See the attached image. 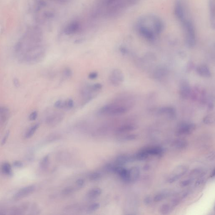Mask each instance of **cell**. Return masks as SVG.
Returning <instances> with one entry per match:
<instances>
[{"mask_svg": "<svg viewBox=\"0 0 215 215\" xmlns=\"http://www.w3.org/2000/svg\"><path fill=\"white\" fill-rule=\"evenodd\" d=\"M98 77V74L97 72H91L88 75V78L91 80H94L96 79Z\"/></svg>", "mask_w": 215, "mask_h": 215, "instance_id": "obj_39", "label": "cell"}, {"mask_svg": "<svg viewBox=\"0 0 215 215\" xmlns=\"http://www.w3.org/2000/svg\"><path fill=\"white\" fill-rule=\"evenodd\" d=\"M166 196L167 194L166 193L162 192L157 194L154 197V201L157 202V203L161 201L162 200L164 199Z\"/></svg>", "mask_w": 215, "mask_h": 215, "instance_id": "obj_32", "label": "cell"}, {"mask_svg": "<svg viewBox=\"0 0 215 215\" xmlns=\"http://www.w3.org/2000/svg\"><path fill=\"white\" fill-rule=\"evenodd\" d=\"M14 52L18 62L22 64L32 65L42 62L46 50L40 27L37 25L28 27L16 43Z\"/></svg>", "mask_w": 215, "mask_h": 215, "instance_id": "obj_1", "label": "cell"}, {"mask_svg": "<svg viewBox=\"0 0 215 215\" xmlns=\"http://www.w3.org/2000/svg\"><path fill=\"white\" fill-rule=\"evenodd\" d=\"M187 9L184 2L181 0H177L175 3V14L177 19L180 23H182L188 18Z\"/></svg>", "mask_w": 215, "mask_h": 215, "instance_id": "obj_6", "label": "cell"}, {"mask_svg": "<svg viewBox=\"0 0 215 215\" xmlns=\"http://www.w3.org/2000/svg\"><path fill=\"white\" fill-rule=\"evenodd\" d=\"M136 129V127L133 125L127 124L123 125L119 127L116 129V132L117 133H125L126 132L132 131Z\"/></svg>", "mask_w": 215, "mask_h": 215, "instance_id": "obj_19", "label": "cell"}, {"mask_svg": "<svg viewBox=\"0 0 215 215\" xmlns=\"http://www.w3.org/2000/svg\"><path fill=\"white\" fill-rule=\"evenodd\" d=\"M214 210H215V207H214Z\"/></svg>", "mask_w": 215, "mask_h": 215, "instance_id": "obj_50", "label": "cell"}, {"mask_svg": "<svg viewBox=\"0 0 215 215\" xmlns=\"http://www.w3.org/2000/svg\"><path fill=\"white\" fill-rule=\"evenodd\" d=\"M36 189L35 185H29L22 188L14 194L13 197L15 201L21 200L31 194L35 191Z\"/></svg>", "mask_w": 215, "mask_h": 215, "instance_id": "obj_9", "label": "cell"}, {"mask_svg": "<svg viewBox=\"0 0 215 215\" xmlns=\"http://www.w3.org/2000/svg\"><path fill=\"white\" fill-rule=\"evenodd\" d=\"M148 156H149V155H148V154L146 153L144 149H143L141 150L140 151L136 154L135 158L137 160H139V161H144V160H145V159H147Z\"/></svg>", "mask_w": 215, "mask_h": 215, "instance_id": "obj_27", "label": "cell"}, {"mask_svg": "<svg viewBox=\"0 0 215 215\" xmlns=\"http://www.w3.org/2000/svg\"><path fill=\"white\" fill-rule=\"evenodd\" d=\"M112 103L104 105L99 110V114L101 115L120 116L125 114L129 110L131 105L128 103Z\"/></svg>", "mask_w": 215, "mask_h": 215, "instance_id": "obj_3", "label": "cell"}, {"mask_svg": "<svg viewBox=\"0 0 215 215\" xmlns=\"http://www.w3.org/2000/svg\"><path fill=\"white\" fill-rule=\"evenodd\" d=\"M139 33L148 40L153 41L164 29V23L158 17L148 16L141 18L137 24Z\"/></svg>", "mask_w": 215, "mask_h": 215, "instance_id": "obj_2", "label": "cell"}, {"mask_svg": "<svg viewBox=\"0 0 215 215\" xmlns=\"http://www.w3.org/2000/svg\"><path fill=\"white\" fill-rule=\"evenodd\" d=\"M211 177H215V168H214V170H213V172H212V174H211Z\"/></svg>", "mask_w": 215, "mask_h": 215, "instance_id": "obj_48", "label": "cell"}, {"mask_svg": "<svg viewBox=\"0 0 215 215\" xmlns=\"http://www.w3.org/2000/svg\"><path fill=\"white\" fill-rule=\"evenodd\" d=\"M100 206V204L98 203L92 204L88 207V211H90V212H93V211H96V210L99 209Z\"/></svg>", "mask_w": 215, "mask_h": 215, "instance_id": "obj_35", "label": "cell"}, {"mask_svg": "<svg viewBox=\"0 0 215 215\" xmlns=\"http://www.w3.org/2000/svg\"><path fill=\"white\" fill-rule=\"evenodd\" d=\"M158 113L161 114L165 115L171 119H174L176 116V110L171 106H165L160 108L158 110Z\"/></svg>", "mask_w": 215, "mask_h": 215, "instance_id": "obj_13", "label": "cell"}, {"mask_svg": "<svg viewBox=\"0 0 215 215\" xmlns=\"http://www.w3.org/2000/svg\"><path fill=\"white\" fill-rule=\"evenodd\" d=\"M9 131H8L7 132H6V134H5V135L4 138H3V139L2 140V145H4L5 143V142H6V140H7V138H8V137H9Z\"/></svg>", "mask_w": 215, "mask_h": 215, "instance_id": "obj_43", "label": "cell"}, {"mask_svg": "<svg viewBox=\"0 0 215 215\" xmlns=\"http://www.w3.org/2000/svg\"><path fill=\"white\" fill-rule=\"evenodd\" d=\"M196 72L199 75L203 77L209 78L212 76L210 68L205 64H202L197 66Z\"/></svg>", "mask_w": 215, "mask_h": 215, "instance_id": "obj_15", "label": "cell"}, {"mask_svg": "<svg viewBox=\"0 0 215 215\" xmlns=\"http://www.w3.org/2000/svg\"><path fill=\"white\" fill-rule=\"evenodd\" d=\"M74 101L72 99L59 100L54 103L55 107L57 109H71L74 107Z\"/></svg>", "mask_w": 215, "mask_h": 215, "instance_id": "obj_12", "label": "cell"}, {"mask_svg": "<svg viewBox=\"0 0 215 215\" xmlns=\"http://www.w3.org/2000/svg\"><path fill=\"white\" fill-rule=\"evenodd\" d=\"M102 193V190L100 188L92 189L87 194V197L90 199H94L99 197Z\"/></svg>", "mask_w": 215, "mask_h": 215, "instance_id": "obj_22", "label": "cell"}, {"mask_svg": "<svg viewBox=\"0 0 215 215\" xmlns=\"http://www.w3.org/2000/svg\"><path fill=\"white\" fill-rule=\"evenodd\" d=\"M195 125L193 123H184L180 125L177 130L179 135H188L191 134L194 130Z\"/></svg>", "mask_w": 215, "mask_h": 215, "instance_id": "obj_10", "label": "cell"}, {"mask_svg": "<svg viewBox=\"0 0 215 215\" xmlns=\"http://www.w3.org/2000/svg\"><path fill=\"white\" fill-rule=\"evenodd\" d=\"M187 170L188 169L185 167L181 166L178 168L177 171L175 172V175L168 178V182L169 183H172L175 182V181L179 179L181 177L183 176L187 172Z\"/></svg>", "mask_w": 215, "mask_h": 215, "instance_id": "obj_16", "label": "cell"}, {"mask_svg": "<svg viewBox=\"0 0 215 215\" xmlns=\"http://www.w3.org/2000/svg\"><path fill=\"white\" fill-rule=\"evenodd\" d=\"M137 137V135H135V134H129V135H126V136L124 137L123 140L125 141L133 140L136 139Z\"/></svg>", "mask_w": 215, "mask_h": 215, "instance_id": "obj_38", "label": "cell"}, {"mask_svg": "<svg viewBox=\"0 0 215 215\" xmlns=\"http://www.w3.org/2000/svg\"><path fill=\"white\" fill-rule=\"evenodd\" d=\"M179 94L181 97L183 99H188L190 96L191 90L190 84L187 81H181L180 84Z\"/></svg>", "mask_w": 215, "mask_h": 215, "instance_id": "obj_11", "label": "cell"}, {"mask_svg": "<svg viewBox=\"0 0 215 215\" xmlns=\"http://www.w3.org/2000/svg\"><path fill=\"white\" fill-rule=\"evenodd\" d=\"M144 202L146 204H150L151 202V197L148 196V197H145L144 200Z\"/></svg>", "mask_w": 215, "mask_h": 215, "instance_id": "obj_45", "label": "cell"}, {"mask_svg": "<svg viewBox=\"0 0 215 215\" xmlns=\"http://www.w3.org/2000/svg\"><path fill=\"white\" fill-rule=\"evenodd\" d=\"M140 170L138 167H131L129 170V182H132L136 181L138 179L140 176Z\"/></svg>", "mask_w": 215, "mask_h": 215, "instance_id": "obj_17", "label": "cell"}, {"mask_svg": "<svg viewBox=\"0 0 215 215\" xmlns=\"http://www.w3.org/2000/svg\"><path fill=\"white\" fill-rule=\"evenodd\" d=\"M210 23H211V27L215 30V18L210 19Z\"/></svg>", "mask_w": 215, "mask_h": 215, "instance_id": "obj_46", "label": "cell"}, {"mask_svg": "<svg viewBox=\"0 0 215 215\" xmlns=\"http://www.w3.org/2000/svg\"><path fill=\"white\" fill-rule=\"evenodd\" d=\"M76 184L77 186L79 187V188H81L84 186V184H85V181L82 179H79L77 180L76 182Z\"/></svg>", "mask_w": 215, "mask_h": 215, "instance_id": "obj_40", "label": "cell"}, {"mask_svg": "<svg viewBox=\"0 0 215 215\" xmlns=\"http://www.w3.org/2000/svg\"><path fill=\"white\" fill-rule=\"evenodd\" d=\"M167 70L164 68L159 67L156 69L153 74L154 78L155 79H161L165 77L167 74Z\"/></svg>", "mask_w": 215, "mask_h": 215, "instance_id": "obj_20", "label": "cell"}, {"mask_svg": "<svg viewBox=\"0 0 215 215\" xmlns=\"http://www.w3.org/2000/svg\"><path fill=\"white\" fill-rule=\"evenodd\" d=\"M171 207L168 204L162 205L159 208V212L162 214H167L171 211Z\"/></svg>", "mask_w": 215, "mask_h": 215, "instance_id": "obj_29", "label": "cell"}, {"mask_svg": "<svg viewBox=\"0 0 215 215\" xmlns=\"http://www.w3.org/2000/svg\"><path fill=\"white\" fill-rule=\"evenodd\" d=\"M1 170L4 175L11 176L12 175V166L8 163H5L1 166Z\"/></svg>", "mask_w": 215, "mask_h": 215, "instance_id": "obj_23", "label": "cell"}, {"mask_svg": "<svg viewBox=\"0 0 215 215\" xmlns=\"http://www.w3.org/2000/svg\"><path fill=\"white\" fill-rule=\"evenodd\" d=\"M75 190V188L72 187H68L65 188L62 191L63 195H68L72 194Z\"/></svg>", "mask_w": 215, "mask_h": 215, "instance_id": "obj_33", "label": "cell"}, {"mask_svg": "<svg viewBox=\"0 0 215 215\" xmlns=\"http://www.w3.org/2000/svg\"><path fill=\"white\" fill-rule=\"evenodd\" d=\"M73 75L72 69L66 67L64 68L62 71V76L64 79H68L70 78Z\"/></svg>", "mask_w": 215, "mask_h": 215, "instance_id": "obj_30", "label": "cell"}, {"mask_svg": "<svg viewBox=\"0 0 215 215\" xmlns=\"http://www.w3.org/2000/svg\"><path fill=\"white\" fill-rule=\"evenodd\" d=\"M101 177V175L99 172H94L91 173L89 175V179L90 180L92 181H95L98 180Z\"/></svg>", "mask_w": 215, "mask_h": 215, "instance_id": "obj_34", "label": "cell"}, {"mask_svg": "<svg viewBox=\"0 0 215 215\" xmlns=\"http://www.w3.org/2000/svg\"><path fill=\"white\" fill-rule=\"evenodd\" d=\"M102 88L101 84L96 83L84 86L80 90V106H84L95 98Z\"/></svg>", "mask_w": 215, "mask_h": 215, "instance_id": "obj_4", "label": "cell"}, {"mask_svg": "<svg viewBox=\"0 0 215 215\" xmlns=\"http://www.w3.org/2000/svg\"><path fill=\"white\" fill-rule=\"evenodd\" d=\"M181 24L184 30L186 45L189 48H193L196 42V30L193 23L190 19L187 18Z\"/></svg>", "mask_w": 215, "mask_h": 215, "instance_id": "obj_5", "label": "cell"}, {"mask_svg": "<svg viewBox=\"0 0 215 215\" xmlns=\"http://www.w3.org/2000/svg\"><path fill=\"white\" fill-rule=\"evenodd\" d=\"M191 182V180L190 179L185 180L183 181H181L180 183V185L181 187H186V186H188L189 184H190Z\"/></svg>", "mask_w": 215, "mask_h": 215, "instance_id": "obj_41", "label": "cell"}, {"mask_svg": "<svg viewBox=\"0 0 215 215\" xmlns=\"http://www.w3.org/2000/svg\"><path fill=\"white\" fill-rule=\"evenodd\" d=\"M38 116V112L37 111H34L31 112L29 116V119L30 121H33L36 120Z\"/></svg>", "mask_w": 215, "mask_h": 215, "instance_id": "obj_37", "label": "cell"}, {"mask_svg": "<svg viewBox=\"0 0 215 215\" xmlns=\"http://www.w3.org/2000/svg\"><path fill=\"white\" fill-rule=\"evenodd\" d=\"M13 84L14 86H15L16 88L19 87L20 86V83H19V80H18V79L16 78H15L13 79Z\"/></svg>", "mask_w": 215, "mask_h": 215, "instance_id": "obj_44", "label": "cell"}, {"mask_svg": "<svg viewBox=\"0 0 215 215\" xmlns=\"http://www.w3.org/2000/svg\"><path fill=\"white\" fill-rule=\"evenodd\" d=\"M49 165V155H46L42 159L40 163V167L43 170L48 168Z\"/></svg>", "mask_w": 215, "mask_h": 215, "instance_id": "obj_28", "label": "cell"}, {"mask_svg": "<svg viewBox=\"0 0 215 215\" xmlns=\"http://www.w3.org/2000/svg\"><path fill=\"white\" fill-rule=\"evenodd\" d=\"M39 127V124H35L34 125L31 126L25 134V138L27 139L31 138L35 134L37 129H38Z\"/></svg>", "mask_w": 215, "mask_h": 215, "instance_id": "obj_24", "label": "cell"}, {"mask_svg": "<svg viewBox=\"0 0 215 215\" xmlns=\"http://www.w3.org/2000/svg\"><path fill=\"white\" fill-rule=\"evenodd\" d=\"M148 155H155V156H159L163 154V149L161 147H152L144 149Z\"/></svg>", "mask_w": 215, "mask_h": 215, "instance_id": "obj_18", "label": "cell"}, {"mask_svg": "<svg viewBox=\"0 0 215 215\" xmlns=\"http://www.w3.org/2000/svg\"><path fill=\"white\" fill-rule=\"evenodd\" d=\"M10 116V111L6 106H1L0 108V124L1 126L4 125Z\"/></svg>", "mask_w": 215, "mask_h": 215, "instance_id": "obj_14", "label": "cell"}, {"mask_svg": "<svg viewBox=\"0 0 215 215\" xmlns=\"http://www.w3.org/2000/svg\"><path fill=\"white\" fill-rule=\"evenodd\" d=\"M202 182V180L201 179H200L198 180L197 181H196V183H195V185L196 186H198L200 185V184H201Z\"/></svg>", "mask_w": 215, "mask_h": 215, "instance_id": "obj_47", "label": "cell"}, {"mask_svg": "<svg viewBox=\"0 0 215 215\" xmlns=\"http://www.w3.org/2000/svg\"><path fill=\"white\" fill-rule=\"evenodd\" d=\"M131 160V158L128 155H122L118 156L116 159V163L118 165H124L127 164Z\"/></svg>", "mask_w": 215, "mask_h": 215, "instance_id": "obj_21", "label": "cell"}, {"mask_svg": "<svg viewBox=\"0 0 215 215\" xmlns=\"http://www.w3.org/2000/svg\"><path fill=\"white\" fill-rule=\"evenodd\" d=\"M213 107H214V105H213V104H212V103L209 104V108H210V109H212V108H213Z\"/></svg>", "mask_w": 215, "mask_h": 215, "instance_id": "obj_49", "label": "cell"}, {"mask_svg": "<svg viewBox=\"0 0 215 215\" xmlns=\"http://www.w3.org/2000/svg\"><path fill=\"white\" fill-rule=\"evenodd\" d=\"M203 121L204 123L206 125H211L214 123V119L213 118L210 116H207L205 117Z\"/></svg>", "mask_w": 215, "mask_h": 215, "instance_id": "obj_36", "label": "cell"}, {"mask_svg": "<svg viewBox=\"0 0 215 215\" xmlns=\"http://www.w3.org/2000/svg\"><path fill=\"white\" fill-rule=\"evenodd\" d=\"M173 145L176 148L182 149L186 148L188 146V143L185 140H177L173 142Z\"/></svg>", "mask_w": 215, "mask_h": 215, "instance_id": "obj_25", "label": "cell"}, {"mask_svg": "<svg viewBox=\"0 0 215 215\" xmlns=\"http://www.w3.org/2000/svg\"><path fill=\"white\" fill-rule=\"evenodd\" d=\"M13 166L15 167L21 168L23 166V164L21 161H16L14 162Z\"/></svg>", "mask_w": 215, "mask_h": 215, "instance_id": "obj_42", "label": "cell"}, {"mask_svg": "<svg viewBox=\"0 0 215 215\" xmlns=\"http://www.w3.org/2000/svg\"><path fill=\"white\" fill-rule=\"evenodd\" d=\"M208 4L210 19H214L215 18V0H209Z\"/></svg>", "mask_w": 215, "mask_h": 215, "instance_id": "obj_26", "label": "cell"}, {"mask_svg": "<svg viewBox=\"0 0 215 215\" xmlns=\"http://www.w3.org/2000/svg\"><path fill=\"white\" fill-rule=\"evenodd\" d=\"M64 114L61 112H53L46 117L45 123L51 127L57 126L64 120Z\"/></svg>", "mask_w": 215, "mask_h": 215, "instance_id": "obj_7", "label": "cell"}, {"mask_svg": "<svg viewBox=\"0 0 215 215\" xmlns=\"http://www.w3.org/2000/svg\"><path fill=\"white\" fill-rule=\"evenodd\" d=\"M80 208L79 206L76 205H69L66 207L65 209V211L67 212H79L80 211Z\"/></svg>", "mask_w": 215, "mask_h": 215, "instance_id": "obj_31", "label": "cell"}, {"mask_svg": "<svg viewBox=\"0 0 215 215\" xmlns=\"http://www.w3.org/2000/svg\"><path fill=\"white\" fill-rule=\"evenodd\" d=\"M109 81L114 86H117L122 84L124 76L121 70L116 68L112 70L109 77Z\"/></svg>", "mask_w": 215, "mask_h": 215, "instance_id": "obj_8", "label": "cell"}]
</instances>
